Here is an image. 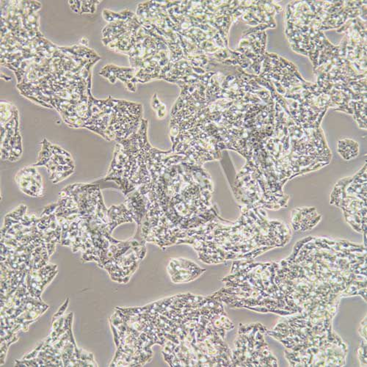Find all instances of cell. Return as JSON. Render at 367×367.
Returning <instances> with one entry per match:
<instances>
[{
    "label": "cell",
    "mask_w": 367,
    "mask_h": 367,
    "mask_svg": "<svg viewBox=\"0 0 367 367\" xmlns=\"http://www.w3.org/2000/svg\"><path fill=\"white\" fill-rule=\"evenodd\" d=\"M16 182L20 190L29 196L41 197L44 193L42 179L34 166L19 171L16 176Z\"/></svg>",
    "instance_id": "1"
},
{
    "label": "cell",
    "mask_w": 367,
    "mask_h": 367,
    "mask_svg": "<svg viewBox=\"0 0 367 367\" xmlns=\"http://www.w3.org/2000/svg\"><path fill=\"white\" fill-rule=\"evenodd\" d=\"M171 262L179 268L178 270L177 269L170 266L168 267L171 279L175 283L190 281L196 278V277L199 276L203 271H205V270H202L201 267H198V265L195 263L187 259H171Z\"/></svg>",
    "instance_id": "2"
},
{
    "label": "cell",
    "mask_w": 367,
    "mask_h": 367,
    "mask_svg": "<svg viewBox=\"0 0 367 367\" xmlns=\"http://www.w3.org/2000/svg\"><path fill=\"white\" fill-rule=\"evenodd\" d=\"M57 206H58V203H52V204L49 205V206H46L42 212V215H50L55 211L57 209Z\"/></svg>",
    "instance_id": "3"
},
{
    "label": "cell",
    "mask_w": 367,
    "mask_h": 367,
    "mask_svg": "<svg viewBox=\"0 0 367 367\" xmlns=\"http://www.w3.org/2000/svg\"><path fill=\"white\" fill-rule=\"evenodd\" d=\"M68 304H69V298H67L66 301H65V302L64 303L63 305L60 307V309H59L58 312H57V313L55 314V315H54V317H53V321L54 320H55L56 319L59 318V317H61L62 315H63L64 312H65V311L66 310L67 307H68Z\"/></svg>",
    "instance_id": "4"
}]
</instances>
